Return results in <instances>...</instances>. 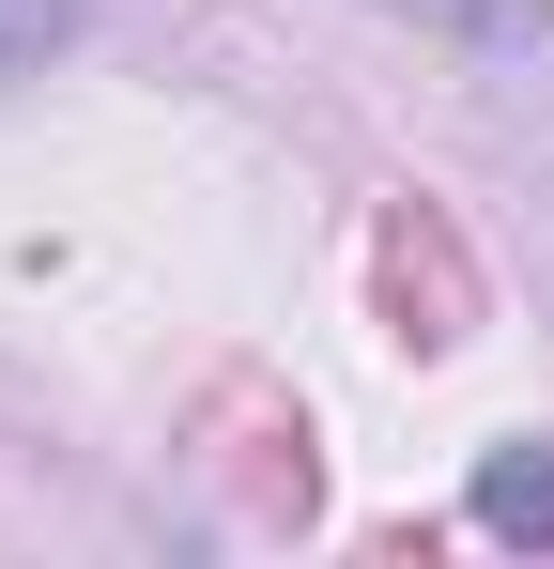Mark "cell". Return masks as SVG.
I'll use <instances>...</instances> for the list:
<instances>
[{
  "mask_svg": "<svg viewBox=\"0 0 554 569\" xmlns=\"http://www.w3.org/2000/svg\"><path fill=\"white\" fill-rule=\"evenodd\" d=\"M385 16H432V31H524V0H385Z\"/></svg>",
  "mask_w": 554,
  "mask_h": 569,
  "instance_id": "obj_3",
  "label": "cell"
},
{
  "mask_svg": "<svg viewBox=\"0 0 554 569\" xmlns=\"http://www.w3.org/2000/svg\"><path fill=\"white\" fill-rule=\"evenodd\" d=\"M477 523L493 539H554V447H493L477 462Z\"/></svg>",
  "mask_w": 554,
  "mask_h": 569,
  "instance_id": "obj_1",
  "label": "cell"
},
{
  "mask_svg": "<svg viewBox=\"0 0 554 569\" xmlns=\"http://www.w3.org/2000/svg\"><path fill=\"white\" fill-rule=\"evenodd\" d=\"M78 31H92L78 0H0V78H47V62H62Z\"/></svg>",
  "mask_w": 554,
  "mask_h": 569,
  "instance_id": "obj_2",
  "label": "cell"
}]
</instances>
